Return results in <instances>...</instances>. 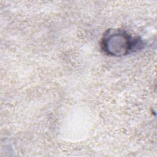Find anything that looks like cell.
<instances>
[{"mask_svg":"<svg viewBox=\"0 0 157 157\" xmlns=\"http://www.w3.org/2000/svg\"><path fill=\"white\" fill-rule=\"evenodd\" d=\"M144 45L140 37L132 36L120 29L107 30L101 41L102 52L113 56H122L135 52L142 48Z\"/></svg>","mask_w":157,"mask_h":157,"instance_id":"1","label":"cell"}]
</instances>
